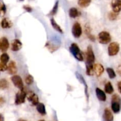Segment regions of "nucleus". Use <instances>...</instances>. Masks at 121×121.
<instances>
[{
	"mask_svg": "<svg viewBox=\"0 0 121 121\" xmlns=\"http://www.w3.org/2000/svg\"><path fill=\"white\" fill-rule=\"evenodd\" d=\"M95 56L94 52L93 49L91 46H89L87 48L86 52V74L87 75H93V68L94 65Z\"/></svg>",
	"mask_w": 121,
	"mask_h": 121,
	"instance_id": "1",
	"label": "nucleus"
},
{
	"mask_svg": "<svg viewBox=\"0 0 121 121\" xmlns=\"http://www.w3.org/2000/svg\"><path fill=\"white\" fill-rule=\"evenodd\" d=\"M69 49L72 54L73 55V56L76 59H78L79 61H83V60L84 58L83 56L82 53L79 46L76 43H72L71 46H70Z\"/></svg>",
	"mask_w": 121,
	"mask_h": 121,
	"instance_id": "2",
	"label": "nucleus"
},
{
	"mask_svg": "<svg viewBox=\"0 0 121 121\" xmlns=\"http://www.w3.org/2000/svg\"><path fill=\"white\" fill-rule=\"evenodd\" d=\"M111 108L115 113H118L121 109V98L118 95L114 94L112 97Z\"/></svg>",
	"mask_w": 121,
	"mask_h": 121,
	"instance_id": "3",
	"label": "nucleus"
},
{
	"mask_svg": "<svg viewBox=\"0 0 121 121\" xmlns=\"http://www.w3.org/2000/svg\"><path fill=\"white\" fill-rule=\"evenodd\" d=\"M112 40L111 34L106 31L101 32L98 34V40L101 44H108Z\"/></svg>",
	"mask_w": 121,
	"mask_h": 121,
	"instance_id": "4",
	"label": "nucleus"
},
{
	"mask_svg": "<svg viewBox=\"0 0 121 121\" xmlns=\"http://www.w3.org/2000/svg\"><path fill=\"white\" fill-rule=\"evenodd\" d=\"M120 50V46L119 43L117 42H112L109 44L108 48V55L110 56H115L119 53Z\"/></svg>",
	"mask_w": 121,
	"mask_h": 121,
	"instance_id": "5",
	"label": "nucleus"
},
{
	"mask_svg": "<svg viewBox=\"0 0 121 121\" xmlns=\"http://www.w3.org/2000/svg\"><path fill=\"white\" fill-rule=\"evenodd\" d=\"M27 98V94L24 91V90H20V91L16 94L15 99V104L16 105L22 104L26 101V98Z\"/></svg>",
	"mask_w": 121,
	"mask_h": 121,
	"instance_id": "6",
	"label": "nucleus"
},
{
	"mask_svg": "<svg viewBox=\"0 0 121 121\" xmlns=\"http://www.w3.org/2000/svg\"><path fill=\"white\" fill-rule=\"evenodd\" d=\"M72 34L75 38H79L82 34V28L81 25L78 22L74 23L72 30Z\"/></svg>",
	"mask_w": 121,
	"mask_h": 121,
	"instance_id": "7",
	"label": "nucleus"
},
{
	"mask_svg": "<svg viewBox=\"0 0 121 121\" xmlns=\"http://www.w3.org/2000/svg\"><path fill=\"white\" fill-rule=\"evenodd\" d=\"M11 81L14 85L17 88L20 89V90H23L24 88V84L23 81H22V78L21 77L17 75H14L11 77Z\"/></svg>",
	"mask_w": 121,
	"mask_h": 121,
	"instance_id": "8",
	"label": "nucleus"
},
{
	"mask_svg": "<svg viewBox=\"0 0 121 121\" xmlns=\"http://www.w3.org/2000/svg\"><path fill=\"white\" fill-rule=\"evenodd\" d=\"M27 98L32 106H37L39 103V97L33 91H30L27 94Z\"/></svg>",
	"mask_w": 121,
	"mask_h": 121,
	"instance_id": "9",
	"label": "nucleus"
},
{
	"mask_svg": "<svg viewBox=\"0 0 121 121\" xmlns=\"http://www.w3.org/2000/svg\"><path fill=\"white\" fill-rule=\"evenodd\" d=\"M93 75H95L97 77H100L103 72H104V67L102 65L100 64H94L93 68Z\"/></svg>",
	"mask_w": 121,
	"mask_h": 121,
	"instance_id": "10",
	"label": "nucleus"
},
{
	"mask_svg": "<svg viewBox=\"0 0 121 121\" xmlns=\"http://www.w3.org/2000/svg\"><path fill=\"white\" fill-rule=\"evenodd\" d=\"M9 44L8 39L5 37L0 38V51L1 52H5L9 48Z\"/></svg>",
	"mask_w": 121,
	"mask_h": 121,
	"instance_id": "11",
	"label": "nucleus"
},
{
	"mask_svg": "<svg viewBox=\"0 0 121 121\" xmlns=\"http://www.w3.org/2000/svg\"><path fill=\"white\" fill-rule=\"evenodd\" d=\"M111 7L113 12L119 13L121 11V0H112Z\"/></svg>",
	"mask_w": 121,
	"mask_h": 121,
	"instance_id": "12",
	"label": "nucleus"
},
{
	"mask_svg": "<svg viewBox=\"0 0 121 121\" xmlns=\"http://www.w3.org/2000/svg\"><path fill=\"white\" fill-rule=\"evenodd\" d=\"M22 44L18 39H14L11 43V50L14 52H17L20 50L22 47Z\"/></svg>",
	"mask_w": 121,
	"mask_h": 121,
	"instance_id": "13",
	"label": "nucleus"
},
{
	"mask_svg": "<svg viewBox=\"0 0 121 121\" xmlns=\"http://www.w3.org/2000/svg\"><path fill=\"white\" fill-rule=\"evenodd\" d=\"M103 119L104 121H113V115L112 112L108 108H106L104 110V115H103Z\"/></svg>",
	"mask_w": 121,
	"mask_h": 121,
	"instance_id": "14",
	"label": "nucleus"
},
{
	"mask_svg": "<svg viewBox=\"0 0 121 121\" xmlns=\"http://www.w3.org/2000/svg\"><path fill=\"white\" fill-rule=\"evenodd\" d=\"M96 94L97 97H98V98L99 100L102 101V102H105V101H106V94L101 89L99 88H96Z\"/></svg>",
	"mask_w": 121,
	"mask_h": 121,
	"instance_id": "15",
	"label": "nucleus"
},
{
	"mask_svg": "<svg viewBox=\"0 0 121 121\" xmlns=\"http://www.w3.org/2000/svg\"><path fill=\"white\" fill-rule=\"evenodd\" d=\"M8 71L10 74L14 75L17 72V68L16 63L14 61H11L8 65Z\"/></svg>",
	"mask_w": 121,
	"mask_h": 121,
	"instance_id": "16",
	"label": "nucleus"
},
{
	"mask_svg": "<svg viewBox=\"0 0 121 121\" xmlns=\"http://www.w3.org/2000/svg\"><path fill=\"white\" fill-rule=\"evenodd\" d=\"M80 14H81L80 12L79 11V10L74 7H72L69 11V15L70 17L72 18V19H75L78 17H79Z\"/></svg>",
	"mask_w": 121,
	"mask_h": 121,
	"instance_id": "17",
	"label": "nucleus"
},
{
	"mask_svg": "<svg viewBox=\"0 0 121 121\" xmlns=\"http://www.w3.org/2000/svg\"><path fill=\"white\" fill-rule=\"evenodd\" d=\"M1 25L3 28H9L13 26V23L8 18H4L1 21Z\"/></svg>",
	"mask_w": 121,
	"mask_h": 121,
	"instance_id": "18",
	"label": "nucleus"
},
{
	"mask_svg": "<svg viewBox=\"0 0 121 121\" xmlns=\"http://www.w3.org/2000/svg\"><path fill=\"white\" fill-rule=\"evenodd\" d=\"M76 76L77 77H78V79H79V80L80 81L82 82V83H83V84H84V85L85 86V93H86V97H87V98H88L89 97V95H88V87H87V84H86V81H85V79H84V78L83 77V76L81 74H80L78 73V72H76Z\"/></svg>",
	"mask_w": 121,
	"mask_h": 121,
	"instance_id": "19",
	"label": "nucleus"
},
{
	"mask_svg": "<svg viewBox=\"0 0 121 121\" xmlns=\"http://www.w3.org/2000/svg\"><path fill=\"white\" fill-rule=\"evenodd\" d=\"M50 22H51V24H52V26H53L54 29H55L57 31V32H59L60 33H63V31L62 28H61V27H60V26L57 23V22L54 20V19H53V18L51 19Z\"/></svg>",
	"mask_w": 121,
	"mask_h": 121,
	"instance_id": "20",
	"label": "nucleus"
},
{
	"mask_svg": "<svg viewBox=\"0 0 121 121\" xmlns=\"http://www.w3.org/2000/svg\"><path fill=\"white\" fill-rule=\"evenodd\" d=\"M36 109L38 112L41 115H45L46 114V107L43 103H39L36 106Z\"/></svg>",
	"mask_w": 121,
	"mask_h": 121,
	"instance_id": "21",
	"label": "nucleus"
},
{
	"mask_svg": "<svg viewBox=\"0 0 121 121\" xmlns=\"http://www.w3.org/2000/svg\"><path fill=\"white\" fill-rule=\"evenodd\" d=\"M105 91L106 93L109 94H111L114 91V89H113L112 84L111 82H108L106 83L105 85Z\"/></svg>",
	"mask_w": 121,
	"mask_h": 121,
	"instance_id": "22",
	"label": "nucleus"
},
{
	"mask_svg": "<svg viewBox=\"0 0 121 121\" xmlns=\"http://www.w3.org/2000/svg\"><path fill=\"white\" fill-rule=\"evenodd\" d=\"M92 0H78V4L82 8L87 7L91 3Z\"/></svg>",
	"mask_w": 121,
	"mask_h": 121,
	"instance_id": "23",
	"label": "nucleus"
},
{
	"mask_svg": "<svg viewBox=\"0 0 121 121\" xmlns=\"http://www.w3.org/2000/svg\"><path fill=\"white\" fill-rule=\"evenodd\" d=\"M9 87V83L5 79H0V89L4 90Z\"/></svg>",
	"mask_w": 121,
	"mask_h": 121,
	"instance_id": "24",
	"label": "nucleus"
},
{
	"mask_svg": "<svg viewBox=\"0 0 121 121\" xmlns=\"http://www.w3.org/2000/svg\"><path fill=\"white\" fill-rule=\"evenodd\" d=\"M106 72H107L108 74L109 77L110 78H111V79H113V78H115L116 76H117L114 70L112 68H108L106 69Z\"/></svg>",
	"mask_w": 121,
	"mask_h": 121,
	"instance_id": "25",
	"label": "nucleus"
},
{
	"mask_svg": "<svg viewBox=\"0 0 121 121\" xmlns=\"http://www.w3.org/2000/svg\"><path fill=\"white\" fill-rule=\"evenodd\" d=\"M7 8L4 4L0 1V17H2L5 14Z\"/></svg>",
	"mask_w": 121,
	"mask_h": 121,
	"instance_id": "26",
	"label": "nucleus"
},
{
	"mask_svg": "<svg viewBox=\"0 0 121 121\" xmlns=\"http://www.w3.org/2000/svg\"><path fill=\"white\" fill-rule=\"evenodd\" d=\"M9 57L8 55L6 53H4L3 54L1 55V57H0V60H1V62L5 63L7 64L8 61H9Z\"/></svg>",
	"mask_w": 121,
	"mask_h": 121,
	"instance_id": "27",
	"label": "nucleus"
},
{
	"mask_svg": "<svg viewBox=\"0 0 121 121\" xmlns=\"http://www.w3.org/2000/svg\"><path fill=\"white\" fill-rule=\"evenodd\" d=\"M25 81H26V83L27 84V85H31L34 82V78L32 75L28 74L27 75V77H26V79H25Z\"/></svg>",
	"mask_w": 121,
	"mask_h": 121,
	"instance_id": "28",
	"label": "nucleus"
},
{
	"mask_svg": "<svg viewBox=\"0 0 121 121\" xmlns=\"http://www.w3.org/2000/svg\"><path fill=\"white\" fill-rule=\"evenodd\" d=\"M118 13H115L113 11H111L108 14V18L110 20H117V18H118Z\"/></svg>",
	"mask_w": 121,
	"mask_h": 121,
	"instance_id": "29",
	"label": "nucleus"
},
{
	"mask_svg": "<svg viewBox=\"0 0 121 121\" xmlns=\"http://www.w3.org/2000/svg\"><path fill=\"white\" fill-rule=\"evenodd\" d=\"M46 47L48 48V49L49 50L50 52H54L56 50H57V46H55V45H53V44H52L50 42H47L46 43Z\"/></svg>",
	"mask_w": 121,
	"mask_h": 121,
	"instance_id": "30",
	"label": "nucleus"
},
{
	"mask_svg": "<svg viewBox=\"0 0 121 121\" xmlns=\"http://www.w3.org/2000/svg\"><path fill=\"white\" fill-rule=\"evenodd\" d=\"M58 7H59V1H57L56 2L55 4H54V7H53L52 10L51 11L50 13V15H55V14L57 13V12Z\"/></svg>",
	"mask_w": 121,
	"mask_h": 121,
	"instance_id": "31",
	"label": "nucleus"
},
{
	"mask_svg": "<svg viewBox=\"0 0 121 121\" xmlns=\"http://www.w3.org/2000/svg\"><path fill=\"white\" fill-rule=\"evenodd\" d=\"M8 70V66L7 64L3 62H0V71H5Z\"/></svg>",
	"mask_w": 121,
	"mask_h": 121,
	"instance_id": "32",
	"label": "nucleus"
},
{
	"mask_svg": "<svg viewBox=\"0 0 121 121\" xmlns=\"http://www.w3.org/2000/svg\"><path fill=\"white\" fill-rule=\"evenodd\" d=\"M23 8L26 11L28 12V13H31L33 11V9H32L31 7L29 5H24L23 7Z\"/></svg>",
	"mask_w": 121,
	"mask_h": 121,
	"instance_id": "33",
	"label": "nucleus"
},
{
	"mask_svg": "<svg viewBox=\"0 0 121 121\" xmlns=\"http://www.w3.org/2000/svg\"><path fill=\"white\" fill-rule=\"evenodd\" d=\"M117 71L118 74H119L120 76H121V65H119V66H118Z\"/></svg>",
	"mask_w": 121,
	"mask_h": 121,
	"instance_id": "34",
	"label": "nucleus"
},
{
	"mask_svg": "<svg viewBox=\"0 0 121 121\" xmlns=\"http://www.w3.org/2000/svg\"><path fill=\"white\" fill-rule=\"evenodd\" d=\"M118 90H119V93L121 94V81L118 82Z\"/></svg>",
	"mask_w": 121,
	"mask_h": 121,
	"instance_id": "35",
	"label": "nucleus"
},
{
	"mask_svg": "<svg viewBox=\"0 0 121 121\" xmlns=\"http://www.w3.org/2000/svg\"><path fill=\"white\" fill-rule=\"evenodd\" d=\"M5 103V100L3 97H0V106H2Z\"/></svg>",
	"mask_w": 121,
	"mask_h": 121,
	"instance_id": "36",
	"label": "nucleus"
},
{
	"mask_svg": "<svg viewBox=\"0 0 121 121\" xmlns=\"http://www.w3.org/2000/svg\"><path fill=\"white\" fill-rule=\"evenodd\" d=\"M0 121H4V117L1 114H0Z\"/></svg>",
	"mask_w": 121,
	"mask_h": 121,
	"instance_id": "37",
	"label": "nucleus"
},
{
	"mask_svg": "<svg viewBox=\"0 0 121 121\" xmlns=\"http://www.w3.org/2000/svg\"><path fill=\"white\" fill-rule=\"evenodd\" d=\"M18 121H26V120L24 119H20Z\"/></svg>",
	"mask_w": 121,
	"mask_h": 121,
	"instance_id": "38",
	"label": "nucleus"
},
{
	"mask_svg": "<svg viewBox=\"0 0 121 121\" xmlns=\"http://www.w3.org/2000/svg\"><path fill=\"white\" fill-rule=\"evenodd\" d=\"M45 121L44 120H40V121Z\"/></svg>",
	"mask_w": 121,
	"mask_h": 121,
	"instance_id": "39",
	"label": "nucleus"
},
{
	"mask_svg": "<svg viewBox=\"0 0 121 121\" xmlns=\"http://www.w3.org/2000/svg\"></svg>",
	"mask_w": 121,
	"mask_h": 121,
	"instance_id": "40",
	"label": "nucleus"
}]
</instances>
